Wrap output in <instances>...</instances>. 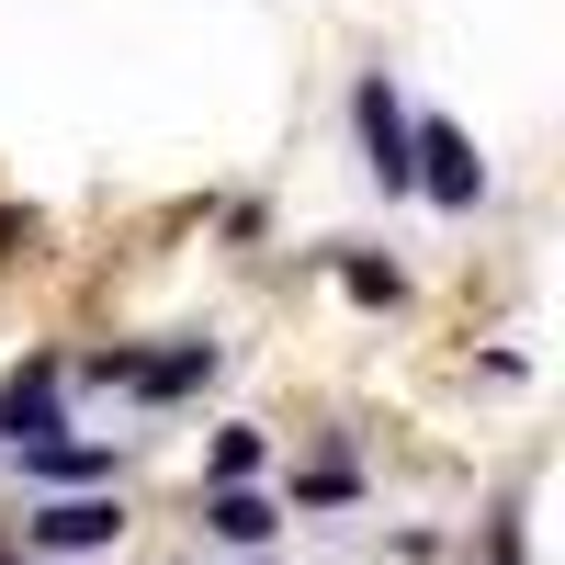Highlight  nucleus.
Masks as SVG:
<instances>
[{
    "instance_id": "nucleus-1",
    "label": "nucleus",
    "mask_w": 565,
    "mask_h": 565,
    "mask_svg": "<svg viewBox=\"0 0 565 565\" xmlns=\"http://www.w3.org/2000/svg\"><path fill=\"white\" fill-rule=\"evenodd\" d=\"M407 193H430V204H452V215L487 193V170H476V148H463V125H441V114L407 125Z\"/></svg>"
},
{
    "instance_id": "nucleus-2",
    "label": "nucleus",
    "mask_w": 565,
    "mask_h": 565,
    "mask_svg": "<svg viewBox=\"0 0 565 565\" xmlns=\"http://www.w3.org/2000/svg\"><path fill=\"white\" fill-rule=\"evenodd\" d=\"M114 532H125V509H114V498H90V487H79V498H45L34 521H23L34 554H103Z\"/></svg>"
},
{
    "instance_id": "nucleus-3",
    "label": "nucleus",
    "mask_w": 565,
    "mask_h": 565,
    "mask_svg": "<svg viewBox=\"0 0 565 565\" xmlns=\"http://www.w3.org/2000/svg\"><path fill=\"white\" fill-rule=\"evenodd\" d=\"M351 125H362V148H373V181L407 193V103H396L385 79H362V90H351Z\"/></svg>"
},
{
    "instance_id": "nucleus-4",
    "label": "nucleus",
    "mask_w": 565,
    "mask_h": 565,
    "mask_svg": "<svg viewBox=\"0 0 565 565\" xmlns=\"http://www.w3.org/2000/svg\"><path fill=\"white\" fill-rule=\"evenodd\" d=\"M45 430H57V362L12 373V396H0V441H45Z\"/></svg>"
},
{
    "instance_id": "nucleus-5",
    "label": "nucleus",
    "mask_w": 565,
    "mask_h": 565,
    "mask_svg": "<svg viewBox=\"0 0 565 565\" xmlns=\"http://www.w3.org/2000/svg\"><path fill=\"white\" fill-rule=\"evenodd\" d=\"M204 373H215L204 340H181V351H159V362H136V351H125V385H136V396H181V385H204Z\"/></svg>"
},
{
    "instance_id": "nucleus-6",
    "label": "nucleus",
    "mask_w": 565,
    "mask_h": 565,
    "mask_svg": "<svg viewBox=\"0 0 565 565\" xmlns=\"http://www.w3.org/2000/svg\"><path fill=\"white\" fill-rule=\"evenodd\" d=\"M204 521H215L226 543H271V498H260V487H215V498H204Z\"/></svg>"
},
{
    "instance_id": "nucleus-7",
    "label": "nucleus",
    "mask_w": 565,
    "mask_h": 565,
    "mask_svg": "<svg viewBox=\"0 0 565 565\" xmlns=\"http://www.w3.org/2000/svg\"><path fill=\"white\" fill-rule=\"evenodd\" d=\"M34 476H57V487H90V476H114V452H103V441H34Z\"/></svg>"
},
{
    "instance_id": "nucleus-8",
    "label": "nucleus",
    "mask_w": 565,
    "mask_h": 565,
    "mask_svg": "<svg viewBox=\"0 0 565 565\" xmlns=\"http://www.w3.org/2000/svg\"><path fill=\"white\" fill-rule=\"evenodd\" d=\"M249 476H260V430H226L215 441V487H249Z\"/></svg>"
},
{
    "instance_id": "nucleus-9",
    "label": "nucleus",
    "mask_w": 565,
    "mask_h": 565,
    "mask_svg": "<svg viewBox=\"0 0 565 565\" xmlns=\"http://www.w3.org/2000/svg\"><path fill=\"white\" fill-rule=\"evenodd\" d=\"M340 282H351L362 306H396V260H340Z\"/></svg>"
},
{
    "instance_id": "nucleus-10",
    "label": "nucleus",
    "mask_w": 565,
    "mask_h": 565,
    "mask_svg": "<svg viewBox=\"0 0 565 565\" xmlns=\"http://www.w3.org/2000/svg\"><path fill=\"white\" fill-rule=\"evenodd\" d=\"M487 565H521V521H498V532H487Z\"/></svg>"
},
{
    "instance_id": "nucleus-11",
    "label": "nucleus",
    "mask_w": 565,
    "mask_h": 565,
    "mask_svg": "<svg viewBox=\"0 0 565 565\" xmlns=\"http://www.w3.org/2000/svg\"><path fill=\"white\" fill-rule=\"evenodd\" d=\"M23 238H34V215H23V204H0V249H23Z\"/></svg>"
}]
</instances>
